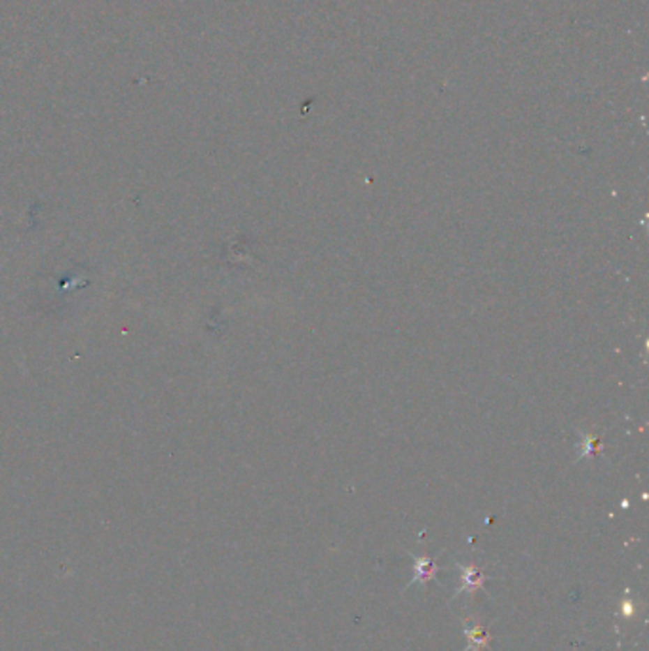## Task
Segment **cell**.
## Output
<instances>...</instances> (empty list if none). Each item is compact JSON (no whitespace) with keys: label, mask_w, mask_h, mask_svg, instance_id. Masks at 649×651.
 Wrapping results in <instances>:
<instances>
[{"label":"cell","mask_w":649,"mask_h":651,"mask_svg":"<svg viewBox=\"0 0 649 651\" xmlns=\"http://www.w3.org/2000/svg\"><path fill=\"white\" fill-rule=\"evenodd\" d=\"M461 571V587L457 588V592L454 594V598L461 594H475L476 590H480L486 585V575L482 569H478L476 566H465V564H457Z\"/></svg>","instance_id":"6da1fadb"},{"label":"cell","mask_w":649,"mask_h":651,"mask_svg":"<svg viewBox=\"0 0 649 651\" xmlns=\"http://www.w3.org/2000/svg\"><path fill=\"white\" fill-rule=\"evenodd\" d=\"M463 630H465V636H467V648L465 651H484L489 648V634L488 630L484 629L482 624L472 623L470 619L463 621Z\"/></svg>","instance_id":"7a4b0ae2"},{"label":"cell","mask_w":649,"mask_h":651,"mask_svg":"<svg viewBox=\"0 0 649 651\" xmlns=\"http://www.w3.org/2000/svg\"><path fill=\"white\" fill-rule=\"evenodd\" d=\"M622 613H625V615H632V602L622 604Z\"/></svg>","instance_id":"277c9868"},{"label":"cell","mask_w":649,"mask_h":651,"mask_svg":"<svg viewBox=\"0 0 649 651\" xmlns=\"http://www.w3.org/2000/svg\"><path fill=\"white\" fill-rule=\"evenodd\" d=\"M413 560H415V566H413V579L408 583V588L413 587V585H426L428 581H433L434 577H436V571H438V566L434 564L433 558H428V556H413Z\"/></svg>","instance_id":"3957f363"}]
</instances>
